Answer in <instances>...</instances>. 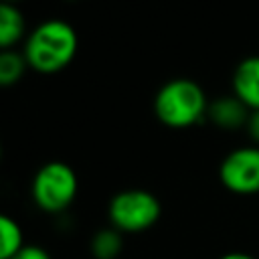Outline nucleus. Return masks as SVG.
<instances>
[{"instance_id": "nucleus-1", "label": "nucleus", "mask_w": 259, "mask_h": 259, "mask_svg": "<svg viewBox=\"0 0 259 259\" xmlns=\"http://www.w3.org/2000/svg\"><path fill=\"white\" fill-rule=\"evenodd\" d=\"M77 47L79 36L75 28L61 18H51L28 32L22 53L28 67L36 73L53 75L71 65L77 55Z\"/></svg>"}, {"instance_id": "nucleus-2", "label": "nucleus", "mask_w": 259, "mask_h": 259, "mask_svg": "<svg viewBox=\"0 0 259 259\" xmlns=\"http://www.w3.org/2000/svg\"><path fill=\"white\" fill-rule=\"evenodd\" d=\"M208 99L204 89L186 77L166 81L154 97V113L160 123L172 130H184L206 119Z\"/></svg>"}, {"instance_id": "nucleus-3", "label": "nucleus", "mask_w": 259, "mask_h": 259, "mask_svg": "<svg viewBox=\"0 0 259 259\" xmlns=\"http://www.w3.org/2000/svg\"><path fill=\"white\" fill-rule=\"evenodd\" d=\"M79 190V180L75 170L61 162L53 160L42 164L32 176L30 196L34 204L49 214H59L71 206Z\"/></svg>"}, {"instance_id": "nucleus-4", "label": "nucleus", "mask_w": 259, "mask_h": 259, "mask_svg": "<svg viewBox=\"0 0 259 259\" xmlns=\"http://www.w3.org/2000/svg\"><path fill=\"white\" fill-rule=\"evenodd\" d=\"M162 217L158 196L144 188H125L111 196L107 204V219L119 233H144L152 229Z\"/></svg>"}, {"instance_id": "nucleus-5", "label": "nucleus", "mask_w": 259, "mask_h": 259, "mask_svg": "<svg viewBox=\"0 0 259 259\" xmlns=\"http://www.w3.org/2000/svg\"><path fill=\"white\" fill-rule=\"evenodd\" d=\"M219 180L235 194L259 192V146H243L229 152L219 166Z\"/></svg>"}, {"instance_id": "nucleus-6", "label": "nucleus", "mask_w": 259, "mask_h": 259, "mask_svg": "<svg viewBox=\"0 0 259 259\" xmlns=\"http://www.w3.org/2000/svg\"><path fill=\"white\" fill-rule=\"evenodd\" d=\"M251 115V109L233 93L219 95L208 103L206 119L225 132H235L247 125V119Z\"/></svg>"}, {"instance_id": "nucleus-7", "label": "nucleus", "mask_w": 259, "mask_h": 259, "mask_svg": "<svg viewBox=\"0 0 259 259\" xmlns=\"http://www.w3.org/2000/svg\"><path fill=\"white\" fill-rule=\"evenodd\" d=\"M233 95L251 111L259 109V55L245 57L233 71Z\"/></svg>"}, {"instance_id": "nucleus-8", "label": "nucleus", "mask_w": 259, "mask_h": 259, "mask_svg": "<svg viewBox=\"0 0 259 259\" xmlns=\"http://www.w3.org/2000/svg\"><path fill=\"white\" fill-rule=\"evenodd\" d=\"M26 32V22L22 12L14 6L4 2L0 6V47L2 51H10Z\"/></svg>"}, {"instance_id": "nucleus-9", "label": "nucleus", "mask_w": 259, "mask_h": 259, "mask_svg": "<svg viewBox=\"0 0 259 259\" xmlns=\"http://www.w3.org/2000/svg\"><path fill=\"white\" fill-rule=\"evenodd\" d=\"M121 235L123 233H119L111 225L93 233V237L89 241V251H91L93 259H117L121 249H123V237Z\"/></svg>"}, {"instance_id": "nucleus-10", "label": "nucleus", "mask_w": 259, "mask_h": 259, "mask_svg": "<svg viewBox=\"0 0 259 259\" xmlns=\"http://www.w3.org/2000/svg\"><path fill=\"white\" fill-rule=\"evenodd\" d=\"M22 247H24V235L20 225L12 217L2 214L0 217V259L14 257Z\"/></svg>"}, {"instance_id": "nucleus-11", "label": "nucleus", "mask_w": 259, "mask_h": 259, "mask_svg": "<svg viewBox=\"0 0 259 259\" xmlns=\"http://www.w3.org/2000/svg\"><path fill=\"white\" fill-rule=\"evenodd\" d=\"M26 67H28V63H26L24 53H18L14 49L2 51L0 53V85L2 87L16 85L22 79Z\"/></svg>"}, {"instance_id": "nucleus-12", "label": "nucleus", "mask_w": 259, "mask_h": 259, "mask_svg": "<svg viewBox=\"0 0 259 259\" xmlns=\"http://www.w3.org/2000/svg\"><path fill=\"white\" fill-rule=\"evenodd\" d=\"M10 259H53L51 257V253L47 251V249H42V247H38V245H24L14 257H10Z\"/></svg>"}, {"instance_id": "nucleus-13", "label": "nucleus", "mask_w": 259, "mask_h": 259, "mask_svg": "<svg viewBox=\"0 0 259 259\" xmlns=\"http://www.w3.org/2000/svg\"><path fill=\"white\" fill-rule=\"evenodd\" d=\"M245 130H247L249 138L255 142V146H259V109L251 111V115H249V119H247Z\"/></svg>"}, {"instance_id": "nucleus-14", "label": "nucleus", "mask_w": 259, "mask_h": 259, "mask_svg": "<svg viewBox=\"0 0 259 259\" xmlns=\"http://www.w3.org/2000/svg\"><path fill=\"white\" fill-rule=\"evenodd\" d=\"M219 259H255V257H253V255H249V253L233 251V253H225V255H221Z\"/></svg>"}]
</instances>
